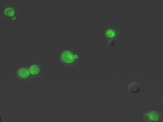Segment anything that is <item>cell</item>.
Segmentation results:
<instances>
[{
  "instance_id": "cell-1",
  "label": "cell",
  "mask_w": 163,
  "mask_h": 122,
  "mask_svg": "<svg viewBox=\"0 0 163 122\" xmlns=\"http://www.w3.org/2000/svg\"><path fill=\"white\" fill-rule=\"evenodd\" d=\"M62 62L66 65H71L75 62L76 60L73 53L69 50H65L61 55Z\"/></svg>"
},
{
  "instance_id": "cell-7",
  "label": "cell",
  "mask_w": 163,
  "mask_h": 122,
  "mask_svg": "<svg viewBox=\"0 0 163 122\" xmlns=\"http://www.w3.org/2000/svg\"><path fill=\"white\" fill-rule=\"evenodd\" d=\"M75 59L76 60H77L79 59V56L77 55H75Z\"/></svg>"
},
{
  "instance_id": "cell-4",
  "label": "cell",
  "mask_w": 163,
  "mask_h": 122,
  "mask_svg": "<svg viewBox=\"0 0 163 122\" xmlns=\"http://www.w3.org/2000/svg\"><path fill=\"white\" fill-rule=\"evenodd\" d=\"M29 70L31 75L34 77L38 76L41 72V69L40 67L37 64H34L31 66Z\"/></svg>"
},
{
  "instance_id": "cell-2",
  "label": "cell",
  "mask_w": 163,
  "mask_h": 122,
  "mask_svg": "<svg viewBox=\"0 0 163 122\" xmlns=\"http://www.w3.org/2000/svg\"><path fill=\"white\" fill-rule=\"evenodd\" d=\"M17 76L21 79L27 80L31 77V75L29 70L25 68H22L18 70Z\"/></svg>"
},
{
  "instance_id": "cell-6",
  "label": "cell",
  "mask_w": 163,
  "mask_h": 122,
  "mask_svg": "<svg viewBox=\"0 0 163 122\" xmlns=\"http://www.w3.org/2000/svg\"><path fill=\"white\" fill-rule=\"evenodd\" d=\"M4 14L7 17L9 18H13L15 17L16 12L14 8L9 7L5 10Z\"/></svg>"
},
{
  "instance_id": "cell-5",
  "label": "cell",
  "mask_w": 163,
  "mask_h": 122,
  "mask_svg": "<svg viewBox=\"0 0 163 122\" xmlns=\"http://www.w3.org/2000/svg\"><path fill=\"white\" fill-rule=\"evenodd\" d=\"M128 90L131 93H137L140 91V87L139 84L137 83H132L129 84Z\"/></svg>"
},
{
  "instance_id": "cell-8",
  "label": "cell",
  "mask_w": 163,
  "mask_h": 122,
  "mask_svg": "<svg viewBox=\"0 0 163 122\" xmlns=\"http://www.w3.org/2000/svg\"><path fill=\"white\" fill-rule=\"evenodd\" d=\"M2 120V117L1 115H0V122H1Z\"/></svg>"
},
{
  "instance_id": "cell-3",
  "label": "cell",
  "mask_w": 163,
  "mask_h": 122,
  "mask_svg": "<svg viewBox=\"0 0 163 122\" xmlns=\"http://www.w3.org/2000/svg\"><path fill=\"white\" fill-rule=\"evenodd\" d=\"M146 116L147 118L152 122H158L160 120V115L157 112L155 111L150 112Z\"/></svg>"
}]
</instances>
